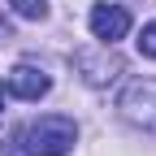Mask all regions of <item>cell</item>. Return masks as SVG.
I'll use <instances>...</instances> for the list:
<instances>
[{
	"mask_svg": "<svg viewBox=\"0 0 156 156\" xmlns=\"http://www.w3.org/2000/svg\"><path fill=\"white\" fill-rule=\"evenodd\" d=\"M78 143V126L69 117H39L22 130V152L26 156H65Z\"/></svg>",
	"mask_w": 156,
	"mask_h": 156,
	"instance_id": "obj_1",
	"label": "cell"
},
{
	"mask_svg": "<svg viewBox=\"0 0 156 156\" xmlns=\"http://www.w3.org/2000/svg\"><path fill=\"white\" fill-rule=\"evenodd\" d=\"M122 117L156 134V78H139L122 91Z\"/></svg>",
	"mask_w": 156,
	"mask_h": 156,
	"instance_id": "obj_2",
	"label": "cell"
},
{
	"mask_svg": "<svg viewBox=\"0 0 156 156\" xmlns=\"http://www.w3.org/2000/svg\"><path fill=\"white\" fill-rule=\"evenodd\" d=\"M130 30V9L126 5H95L91 9V35L100 44H117Z\"/></svg>",
	"mask_w": 156,
	"mask_h": 156,
	"instance_id": "obj_3",
	"label": "cell"
},
{
	"mask_svg": "<svg viewBox=\"0 0 156 156\" xmlns=\"http://www.w3.org/2000/svg\"><path fill=\"white\" fill-rule=\"evenodd\" d=\"M48 87H52V78L44 69H35V65H17L5 78V91L13 100H39V95H48Z\"/></svg>",
	"mask_w": 156,
	"mask_h": 156,
	"instance_id": "obj_4",
	"label": "cell"
},
{
	"mask_svg": "<svg viewBox=\"0 0 156 156\" xmlns=\"http://www.w3.org/2000/svg\"><path fill=\"white\" fill-rule=\"evenodd\" d=\"M17 17H30V22H39V17L48 13V0H9Z\"/></svg>",
	"mask_w": 156,
	"mask_h": 156,
	"instance_id": "obj_5",
	"label": "cell"
},
{
	"mask_svg": "<svg viewBox=\"0 0 156 156\" xmlns=\"http://www.w3.org/2000/svg\"><path fill=\"white\" fill-rule=\"evenodd\" d=\"M139 52L156 61V22H147V26L139 30Z\"/></svg>",
	"mask_w": 156,
	"mask_h": 156,
	"instance_id": "obj_6",
	"label": "cell"
},
{
	"mask_svg": "<svg viewBox=\"0 0 156 156\" xmlns=\"http://www.w3.org/2000/svg\"><path fill=\"white\" fill-rule=\"evenodd\" d=\"M0 100H5V87H0Z\"/></svg>",
	"mask_w": 156,
	"mask_h": 156,
	"instance_id": "obj_7",
	"label": "cell"
}]
</instances>
